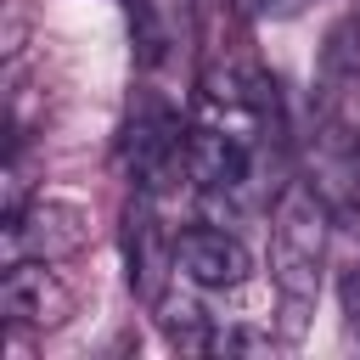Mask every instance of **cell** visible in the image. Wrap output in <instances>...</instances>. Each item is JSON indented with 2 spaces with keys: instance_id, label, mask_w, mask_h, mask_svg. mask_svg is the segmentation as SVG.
Wrapping results in <instances>:
<instances>
[{
  "instance_id": "11",
  "label": "cell",
  "mask_w": 360,
  "mask_h": 360,
  "mask_svg": "<svg viewBox=\"0 0 360 360\" xmlns=\"http://www.w3.org/2000/svg\"><path fill=\"white\" fill-rule=\"evenodd\" d=\"M343 315L349 332H360V264H343Z\"/></svg>"
},
{
  "instance_id": "12",
  "label": "cell",
  "mask_w": 360,
  "mask_h": 360,
  "mask_svg": "<svg viewBox=\"0 0 360 360\" xmlns=\"http://www.w3.org/2000/svg\"><path fill=\"white\" fill-rule=\"evenodd\" d=\"M309 0H276V11H304Z\"/></svg>"
},
{
  "instance_id": "8",
  "label": "cell",
  "mask_w": 360,
  "mask_h": 360,
  "mask_svg": "<svg viewBox=\"0 0 360 360\" xmlns=\"http://www.w3.org/2000/svg\"><path fill=\"white\" fill-rule=\"evenodd\" d=\"M191 28V0H135V45L146 68H163L174 51H186Z\"/></svg>"
},
{
  "instance_id": "6",
  "label": "cell",
  "mask_w": 360,
  "mask_h": 360,
  "mask_svg": "<svg viewBox=\"0 0 360 360\" xmlns=\"http://www.w3.org/2000/svg\"><path fill=\"white\" fill-rule=\"evenodd\" d=\"M174 276L191 287H208V292H231L253 276V253L225 225H186L174 236Z\"/></svg>"
},
{
  "instance_id": "7",
  "label": "cell",
  "mask_w": 360,
  "mask_h": 360,
  "mask_svg": "<svg viewBox=\"0 0 360 360\" xmlns=\"http://www.w3.org/2000/svg\"><path fill=\"white\" fill-rule=\"evenodd\" d=\"M124 259H129V287H141L146 298H158L163 292V270L174 264V236L163 242V225H158L146 191L124 208Z\"/></svg>"
},
{
  "instance_id": "3",
  "label": "cell",
  "mask_w": 360,
  "mask_h": 360,
  "mask_svg": "<svg viewBox=\"0 0 360 360\" xmlns=\"http://www.w3.org/2000/svg\"><path fill=\"white\" fill-rule=\"evenodd\" d=\"M118 152H124L129 180L152 197V191H163L186 169V129H180V118L163 101H141L129 112V124H124V146Z\"/></svg>"
},
{
  "instance_id": "9",
  "label": "cell",
  "mask_w": 360,
  "mask_h": 360,
  "mask_svg": "<svg viewBox=\"0 0 360 360\" xmlns=\"http://www.w3.org/2000/svg\"><path fill=\"white\" fill-rule=\"evenodd\" d=\"M152 304H158V326H163V338H169L174 349H191V354H202V349H208V338H214V315H202V304H197V298H186V292L163 287Z\"/></svg>"
},
{
  "instance_id": "2",
  "label": "cell",
  "mask_w": 360,
  "mask_h": 360,
  "mask_svg": "<svg viewBox=\"0 0 360 360\" xmlns=\"http://www.w3.org/2000/svg\"><path fill=\"white\" fill-rule=\"evenodd\" d=\"M304 186L321 197L332 225L360 231V129L332 101H321V112L304 135Z\"/></svg>"
},
{
  "instance_id": "4",
  "label": "cell",
  "mask_w": 360,
  "mask_h": 360,
  "mask_svg": "<svg viewBox=\"0 0 360 360\" xmlns=\"http://www.w3.org/2000/svg\"><path fill=\"white\" fill-rule=\"evenodd\" d=\"M90 248V214L68 197H28V208L6 225V259H73Z\"/></svg>"
},
{
  "instance_id": "1",
  "label": "cell",
  "mask_w": 360,
  "mask_h": 360,
  "mask_svg": "<svg viewBox=\"0 0 360 360\" xmlns=\"http://www.w3.org/2000/svg\"><path fill=\"white\" fill-rule=\"evenodd\" d=\"M326 231H332V214L321 208V197L304 180H281L276 214H270V276H276V292L287 304V338H298L304 309L321 292Z\"/></svg>"
},
{
  "instance_id": "5",
  "label": "cell",
  "mask_w": 360,
  "mask_h": 360,
  "mask_svg": "<svg viewBox=\"0 0 360 360\" xmlns=\"http://www.w3.org/2000/svg\"><path fill=\"white\" fill-rule=\"evenodd\" d=\"M0 315L11 332H56L73 315V292L45 259H6L0 276Z\"/></svg>"
},
{
  "instance_id": "10",
  "label": "cell",
  "mask_w": 360,
  "mask_h": 360,
  "mask_svg": "<svg viewBox=\"0 0 360 360\" xmlns=\"http://www.w3.org/2000/svg\"><path fill=\"white\" fill-rule=\"evenodd\" d=\"M259 349H270V338L253 332V326H242V321H225L208 338V354H259Z\"/></svg>"
}]
</instances>
